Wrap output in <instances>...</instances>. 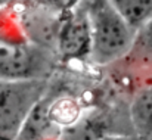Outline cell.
I'll return each mask as SVG.
<instances>
[{
	"instance_id": "cell-1",
	"label": "cell",
	"mask_w": 152,
	"mask_h": 140,
	"mask_svg": "<svg viewBox=\"0 0 152 140\" xmlns=\"http://www.w3.org/2000/svg\"><path fill=\"white\" fill-rule=\"evenodd\" d=\"M86 9L92 30V59L96 63H109L123 58L133 47L137 31L109 0H87Z\"/></svg>"
},
{
	"instance_id": "cell-2",
	"label": "cell",
	"mask_w": 152,
	"mask_h": 140,
	"mask_svg": "<svg viewBox=\"0 0 152 140\" xmlns=\"http://www.w3.org/2000/svg\"><path fill=\"white\" fill-rule=\"evenodd\" d=\"M45 93L40 80H0V140H16Z\"/></svg>"
},
{
	"instance_id": "cell-3",
	"label": "cell",
	"mask_w": 152,
	"mask_h": 140,
	"mask_svg": "<svg viewBox=\"0 0 152 140\" xmlns=\"http://www.w3.org/2000/svg\"><path fill=\"white\" fill-rule=\"evenodd\" d=\"M43 63L39 46L0 39V80H39Z\"/></svg>"
},
{
	"instance_id": "cell-4",
	"label": "cell",
	"mask_w": 152,
	"mask_h": 140,
	"mask_svg": "<svg viewBox=\"0 0 152 140\" xmlns=\"http://www.w3.org/2000/svg\"><path fill=\"white\" fill-rule=\"evenodd\" d=\"M56 47L65 59H83L92 55V30L87 9H75L62 19Z\"/></svg>"
},
{
	"instance_id": "cell-5",
	"label": "cell",
	"mask_w": 152,
	"mask_h": 140,
	"mask_svg": "<svg viewBox=\"0 0 152 140\" xmlns=\"http://www.w3.org/2000/svg\"><path fill=\"white\" fill-rule=\"evenodd\" d=\"M127 24L139 31L152 18V0H109Z\"/></svg>"
},
{
	"instance_id": "cell-6",
	"label": "cell",
	"mask_w": 152,
	"mask_h": 140,
	"mask_svg": "<svg viewBox=\"0 0 152 140\" xmlns=\"http://www.w3.org/2000/svg\"><path fill=\"white\" fill-rule=\"evenodd\" d=\"M130 117L139 133H152V87H148L136 94L130 106Z\"/></svg>"
},
{
	"instance_id": "cell-7",
	"label": "cell",
	"mask_w": 152,
	"mask_h": 140,
	"mask_svg": "<svg viewBox=\"0 0 152 140\" xmlns=\"http://www.w3.org/2000/svg\"><path fill=\"white\" fill-rule=\"evenodd\" d=\"M137 40H139L140 46L152 56V18L139 30Z\"/></svg>"
},
{
	"instance_id": "cell-8",
	"label": "cell",
	"mask_w": 152,
	"mask_h": 140,
	"mask_svg": "<svg viewBox=\"0 0 152 140\" xmlns=\"http://www.w3.org/2000/svg\"><path fill=\"white\" fill-rule=\"evenodd\" d=\"M95 140H132L130 137H124V136H102Z\"/></svg>"
}]
</instances>
